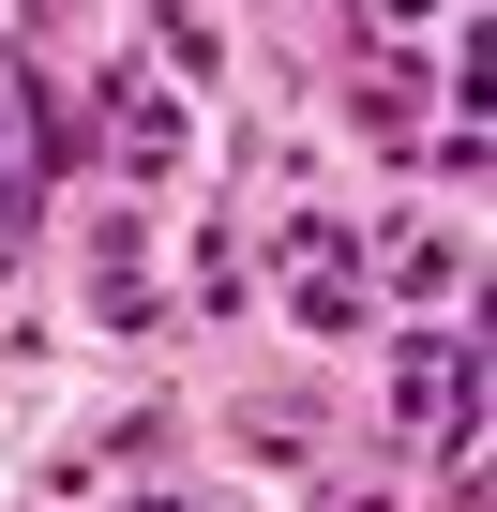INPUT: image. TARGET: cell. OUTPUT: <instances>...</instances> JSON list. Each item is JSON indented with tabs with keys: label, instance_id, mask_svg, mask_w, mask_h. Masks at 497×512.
<instances>
[{
	"label": "cell",
	"instance_id": "3957f363",
	"mask_svg": "<svg viewBox=\"0 0 497 512\" xmlns=\"http://www.w3.org/2000/svg\"><path fill=\"white\" fill-rule=\"evenodd\" d=\"M91 151H106L121 181H181V166H196V106L166 91V61L106 76V106H91Z\"/></svg>",
	"mask_w": 497,
	"mask_h": 512
},
{
	"label": "cell",
	"instance_id": "6da1fadb",
	"mask_svg": "<svg viewBox=\"0 0 497 512\" xmlns=\"http://www.w3.org/2000/svg\"><path fill=\"white\" fill-rule=\"evenodd\" d=\"M467 437H482V347L467 332H407V362H392V452L467 467Z\"/></svg>",
	"mask_w": 497,
	"mask_h": 512
},
{
	"label": "cell",
	"instance_id": "5b68a950",
	"mask_svg": "<svg viewBox=\"0 0 497 512\" xmlns=\"http://www.w3.org/2000/svg\"><path fill=\"white\" fill-rule=\"evenodd\" d=\"M91 317L106 332H151L166 287H151V226H91Z\"/></svg>",
	"mask_w": 497,
	"mask_h": 512
},
{
	"label": "cell",
	"instance_id": "52a82bcc",
	"mask_svg": "<svg viewBox=\"0 0 497 512\" xmlns=\"http://www.w3.org/2000/svg\"><path fill=\"white\" fill-rule=\"evenodd\" d=\"M136 512H196V497H136Z\"/></svg>",
	"mask_w": 497,
	"mask_h": 512
},
{
	"label": "cell",
	"instance_id": "7a4b0ae2",
	"mask_svg": "<svg viewBox=\"0 0 497 512\" xmlns=\"http://www.w3.org/2000/svg\"><path fill=\"white\" fill-rule=\"evenodd\" d=\"M272 287H287L302 332H362V317H377V287H362V226H332V211H287Z\"/></svg>",
	"mask_w": 497,
	"mask_h": 512
},
{
	"label": "cell",
	"instance_id": "277c9868",
	"mask_svg": "<svg viewBox=\"0 0 497 512\" xmlns=\"http://www.w3.org/2000/svg\"><path fill=\"white\" fill-rule=\"evenodd\" d=\"M362 256H377V272H362L377 302H452V287H467V241H452V226H377Z\"/></svg>",
	"mask_w": 497,
	"mask_h": 512
},
{
	"label": "cell",
	"instance_id": "8992f818",
	"mask_svg": "<svg viewBox=\"0 0 497 512\" xmlns=\"http://www.w3.org/2000/svg\"><path fill=\"white\" fill-rule=\"evenodd\" d=\"M61 16H91V0H31V46H46V31H61Z\"/></svg>",
	"mask_w": 497,
	"mask_h": 512
}]
</instances>
